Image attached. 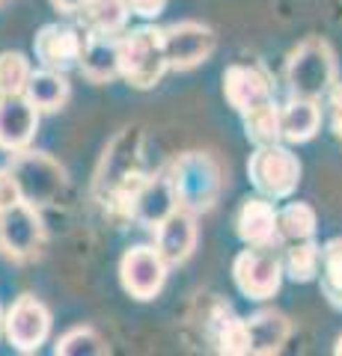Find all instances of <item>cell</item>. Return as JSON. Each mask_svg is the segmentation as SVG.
<instances>
[{"label":"cell","mask_w":342,"mask_h":356,"mask_svg":"<svg viewBox=\"0 0 342 356\" xmlns=\"http://www.w3.org/2000/svg\"><path fill=\"white\" fill-rule=\"evenodd\" d=\"M224 95L235 107L244 122V134L256 146L280 140V107L274 102L271 81L256 65H229L224 72Z\"/></svg>","instance_id":"obj_1"},{"label":"cell","mask_w":342,"mask_h":356,"mask_svg":"<svg viewBox=\"0 0 342 356\" xmlns=\"http://www.w3.org/2000/svg\"><path fill=\"white\" fill-rule=\"evenodd\" d=\"M146 175L143 172V134L140 128H125L116 134V140L107 146L102 166L95 172V199L102 205L119 211L123 199L134 191V184Z\"/></svg>","instance_id":"obj_2"},{"label":"cell","mask_w":342,"mask_h":356,"mask_svg":"<svg viewBox=\"0 0 342 356\" xmlns=\"http://www.w3.org/2000/svg\"><path fill=\"white\" fill-rule=\"evenodd\" d=\"M176 208L191 211V214H205L212 211L224 191V175L220 166L208 152H185L176 158L167 170Z\"/></svg>","instance_id":"obj_3"},{"label":"cell","mask_w":342,"mask_h":356,"mask_svg":"<svg viewBox=\"0 0 342 356\" xmlns=\"http://www.w3.org/2000/svg\"><path fill=\"white\" fill-rule=\"evenodd\" d=\"M336 74H339L336 54L330 48V42H325L322 36L304 39L289 54V63H286V86H289L292 98H313V102H318L336 83Z\"/></svg>","instance_id":"obj_4"},{"label":"cell","mask_w":342,"mask_h":356,"mask_svg":"<svg viewBox=\"0 0 342 356\" xmlns=\"http://www.w3.org/2000/svg\"><path fill=\"white\" fill-rule=\"evenodd\" d=\"M164 72H167V57H164L158 27H140L119 39V74L134 89H152Z\"/></svg>","instance_id":"obj_5"},{"label":"cell","mask_w":342,"mask_h":356,"mask_svg":"<svg viewBox=\"0 0 342 356\" xmlns=\"http://www.w3.org/2000/svg\"><path fill=\"white\" fill-rule=\"evenodd\" d=\"M247 175L265 199H289L301 181V161L280 143H265L250 154Z\"/></svg>","instance_id":"obj_6"},{"label":"cell","mask_w":342,"mask_h":356,"mask_svg":"<svg viewBox=\"0 0 342 356\" xmlns=\"http://www.w3.org/2000/svg\"><path fill=\"white\" fill-rule=\"evenodd\" d=\"M13 172L18 191H21V199L30 202L33 208L36 205H51L54 199L63 193L65 187V170L63 166L48 158L42 152H15L13 163L6 166Z\"/></svg>","instance_id":"obj_7"},{"label":"cell","mask_w":342,"mask_h":356,"mask_svg":"<svg viewBox=\"0 0 342 356\" xmlns=\"http://www.w3.org/2000/svg\"><path fill=\"white\" fill-rule=\"evenodd\" d=\"M233 276L238 291L250 300H268L283 285V259L274 243H247L233 264Z\"/></svg>","instance_id":"obj_8"},{"label":"cell","mask_w":342,"mask_h":356,"mask_svg":"<svg viewBox=\"0 0 342 356\" xmlns=\"http://www.w3.org/2000/svg\"><path fill=\"white\" fill-rule=\"evenodd\" d=\"M164 57H167V69L187 72L194 65L205 63L217 48V36L212 27L200 24V21H179L161 30Z\"/></svg>","instance_id":"obj_9"},{"label":"cell","mask_w":342,"mask_h":356,"mask_svg":"<svg viewBox=\"0 0 342 356\" xmlns=\"http://www.w3.org/2000/svg\"><path fill=\"white\" fill-rule=\"evenodd\" d=\"M119 211L134 222H140V226L158 229V222L176 211V199H173V187H170L167 172H155V175L146 172L134 184V191L123 199Z\"/></svg>","instance_id":"obj_10"},{"label":"cell","mask_w":342,"mask_h":356,"mask_svg":"<svg viewBox=\"0 0 342 356\" xmlns=\"http://www.w3.org/2000/svg\"><path fill=\"white\" fill-rule=\"evenodd\" d=\"M48 332H51L48 309L30 294L18 297L13 303V309L3 315V336L21 353L39 350V344L48 339Z\"/></svg>","instance_id":"obj_11"},{"label":"cell","mask_w":342,"mask_h":356,"mask_svg":"<svg viewBox=\"0 0 342 356\" xmlns=\"http://www.w3.org/2000/svg\"><path fill=\"white\" fill-rule=\"evenodd\" d=\"M42 247V220L30 202H15L0 211V250L13 259H30Z\"/></svg>","instance_id":"obj_12"},{"label":"cell","mask_w":342,"mask_h":356,"mask_svg":"<svg viewBox=\"0 0 342 356\" xmlns=\"http://www.w3.org/2000/svg\"><path fill=\"white\" fill-rule=\"evenodd\" d=\"M119 276H123V288L137 300H152L167 280V264L158 255L155 247H134L123 255L119 264Z\"/></svg>","instance_id":"obj_13"},{"label":"cell","mask_w":342,"mask_h":356,"mask_svg":"<svg viewBox=\"0 0 342 356\" xmlns=\"http://www.w3.org/2000/svg\"><path fill=\"white\" fill-rule=\"evenodd\" d=\"M39 125V110L33 107L24 92L18 95H0V149L21 152L30 146L33 134Z\"/></svg>","instance_id":"obj_14"},{"label":"cell","mask_w":342,"mask_h":356,"mask_svg":"<svg viewBox=\"0 0 342 356\" xmlns=\"http://www.w3.org/2000/svg\"><path fill=\"white\" fill-rule=\"evenodd\" d=\"M158 255L164 259V264H185L191 259V252L196 250V214L191 211L176 208L173 214H167L158 222Z\"/></svg>","instance_id":"obj_15"},{"label":"cell","mask_w":342,"mask_h":356,"mask_svg":"<svg viewBox=\"0 0 342 356\" xmlns=\"http://www.w3.org/2000/svg\"><path fill=\"white\" fill-rule=\"evenodd\" d=\"M36 57L42 63V69L51 72H69L81 60V44L84 39L72 27L63 24H48L36 33Z\"/></svg>","instance_id":"obj_16"},{"label":"cell","mask_w":342,"mask_h":356,"mask_svg":"<svg viewBox=\"0 0 342 356\" xmlns=\"http://www.w3.org/2000/svg\"><path fill=\"white\" fill-rule=\"evenodd\" d=\"M289 318L280 312H256V315L244 318V339H247V353H277L286 339H289Z\"/></svg>","instance_id":"obj_17"},{"label":"cell","mask_w":342,"mask_h":356,"mask_svg":"<svg viewBox=\"0 0 342 356\" xmlns=\"http://www.w3.org/2000/svg\"><path fill=\"white\" fill-rule=\"evenodd\" d=\"M235 232L244 243H274L277 241V211L268 199H244L235 217Z\"/></svg>","instance_id":"obj_18"},{"label":"cell","mask_w":342,"mask_h":356,"mask_svg":"<svg viewBox=\"0 0 342 356\" xmlns=\"http://www.w3.org/2000/svg\"><path fill=\"white\" fill-rule=\"evenodd\" d=\"M78 65L95 83H107L119 74V39L116 36H86L81 44Z\"/></svg>","instance_id":"obj_19"},{"label":"cell","mask_w":342,"mask_h":356,"mask_svg":"<svg viewBox=\"0 0 342 356\" xmlns=\"http://www.w3.org/2000/svg\"><path fill=\"white\" fill-rule=\"evenodd\" d=\"M322 125V110L313 98H292L289 104L280 107V140L286 143H306L318 134Z\"/></svg>","instance_id":"obj_20"},{"label":"cell","mask_w":342,"mask_h":356,"mask_svg":"<svg viewBox=\"0 0 342 356\" xmlns=\"http://www.w3.org/2000/svg\"><path fill=\"white\" fill-rule=\"evenodd\" d=\"M78 18L90 36H116L125 30L128 6L125 0H86L78 9Z\"/></svg>","instance_id":"obj_21"},{"label":"cell","mask_w":342,"mask_h":356,"mask_svg":"<svg viewBox=\"0 0 342 356\" xmlns=\"http://www.w3.org/2000/svg\"><path fill=\"white\" fill-rule=\"evenodd\" d=\"M24 98L36 110L54 113V110H60L69 102V81L63 77V72H51V69L30 72L27 86H24Z\"/></svg>","instance_id":"obj_22"},{"label":"cell","mask_w":342,"mask_h":356,"mask_svg":"<svg viewBox=\"0 0 342 356\" xmlns=\"http://www.w3.org/2000/svg\"><path fill=\"white\" fill-rule=\"evenodd\" d=\"M322 276V294L334 309H342V238L327 241L318 247V273Z\"/></svg>","instance_id":"obj_23"},{"label":"cell","mask_w":342,"mask_h":356,"mask_svg":"<svg viewBox=\"0 0 342 356\" xmlns=\"http://www.w3.org/2000/svg\"><path fill=\"white\" fill-rule=\"evenodd\" d=\"M283 270L292 282H313L318 273V243L313 238L292 241L283 259Z\"/></svg>","instance_id":"obj_24"},{"label":"cell","mask_w":342,"mask_h":356,"mask_svg":"<svg viewBox=\"0 0 342 356\" xmlns=\"http://www.w3.org/2000/svg\"><path fill=\"white\" fill-rule=\"evenodd\" d=\"M277 235L286 241H304L316 235V211L306 202H289L277 211Z\"/></svg>","instance_id":"obj_25"},{"label":"cell","mask_w":342,"mask_h":356,"mask_svg":"<svg viewBox=\"0 0 342 356\" xmlns=\"http://www.w3.org/2000/svg\"><path fill=\"white\" fill-rule=\"evenodd\" d=\"M57 356H102L107 353V344L102 341L95 330L90 327H78L72 332H65V336L57 341V348H54Z\"/></svg>","instance_id":"obj_26"},{"label":"cell","mask_w":342,"mask_h":356,"mask_svg":"<svg viewBox=\"0 0 342 356\" xmlns=\"http://www.w3.org/2000/svg\"><path fill=\"white\" fill-rule=\"evenodd\" d=\"M27 77H30V63L24 60V54H15V51L0 54V95L24 92Z\"/></svg>","instance_id":"obj_27"},{"label":"cell","mask_w":342,"mask_h":356,"mask_svg":"<svg viewBox=\"0 0 342 356\" xmlns=\"http://www.w3.org/2000/svg\"><path fill=\"white\" fill-rule=\"evenodd\" d=\"M327 107H330V128H334L336 140H342V83L336 81L327 92Z\"/></svg>","instance_id":"obj_28"},{"label":"cell","mask_w":342,"mask_h":356,"mask_svg":"<svg viewBox=\"0 0 342 356\" xmlns=\"http://www.w3.org/2000/svg\"><path fill=\"white\" fill-rule=\"evenodd\" d=\"M15 202H21V191H18L15 178L9 170H0V211L13 208Z\"/></svg>","instance_id":"obj_29"},{"label":"cell","mask_w":342,"mask_h":356,"mask_svg":"<svg viewBox=\"0 0 342 356\" xmlns=\"http://www.w3.org/2000/svg\"><path fill=\"white\" fill-rule=\"evenodd\" d=\"M128 13H134L140 18H158L167 6V0H125Z\"/></svg>","instance_id":"obj_30"},{"label":"cell","mask_w":342,"mask_h":356,"mask_svg":"<svg viewBox=\"0 0 342 356\" xmlns=\"http://www.w3.org/2000/svg\"><path fill=\"white\" fill-rule=\"evenodd\" d=\"M84 3H86V0H54V6L63 9V13H78Z\"/></svg>","instance_id":"obj_31"},{"label":"cell","mask_w":342,"mask_h":356,"mask_svg":"<svg viewBox=\"0 0 342 356\" xmlns=\"http://www.w3.org/2000/svg\"><path fill=\"white\" fill-rule=\"evenodd\" d=\"M334 353H339V356H342V336L336 339V348H334Z\"/></svg>","instance_id":"obj_32"},{"label":"cell","mask_w":342,"mask_h":356,"mask_svg":"<svg viewBox=\"0 0 342 356\" xmlns=\"http://www.w3.org/2000/svg\"><path fill=\"white\" fill-rule=\"evenodd\" d=\"M0 336H3V312H0Z\"/></svg>","instance_id":"obj_33"}]
</instances>
